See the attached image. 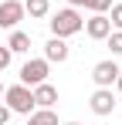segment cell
Returning <instances> with one entry per match:
<instances>
[{
  "label": "cell",
  "mask_w": 122,
  "mask_h": 125,
  "mask_svg": "<svg viewBox=\"0 0 122 125\" xmlns=\"http://www.w3.org/2000/svg\"><path fill=\"white\" fill-rule=\"evenodd\" d=\"M10 115H14V112H10V108H7V105L0 102V125H7V122H10Z\"/></svg>",
  "instance_id": "e0dca14e"
},
{
  "label": "cell",
  "mask_w": 122,
  "mask_h": 125,
  "mask_svg": "<svg viewBox=\"0 0 122 125\" xmlns=\"http://www.w3.org/2000/svg\"><path fill=\"white\" fill-rule=\"evenodd\" d=\"M85 7H88L92 14H105V10L112 7V0H85Z\"/></svg>",
  "instance_id": "9a60e30c"
},
{
  "label": "cell",
  "mask_w": 122,
  "mask_h": 125,
  "mask_svg": "<svg viewBox=\"0 0 122 125\" xmlns=\"http://www.w3.org/2000/svg\"><path fill=\"white\" fill-rule=\"evenodd\" d=\"M3 105L17 115H31L34 112V95H31L27 84H10V88H3Z\"/></svg>",
  "instance_id": "7a4b0ae2"
},
{
  "label": "cell",
  "mask_w": 122,
  "mask_h": 125,
  "mask_svg": "<svg viewBox=\"0 0 122 125\" xmlns=\"http://www.w3.org/2000/svg\"><path fill=\"white\" fill-rule=\"evenodd\" d=\"M27 125H58V115L51 108H34L27 115Z\"/></svg>",
  "instance_id": "8fae6325"
},
{
  "label": "cell",
  "mask_w": 122,
  "mask_h": 125,
  "mask_svg": "<svg viewBox=\"0 0 122 125\" xmlns=\"http://www.w3.org/2000/svg\"><path fill=\"white\" fill-rule=\"evenodd\" d=\"M119 71H122V68L112 61V58H109V61H98L95 68H92V81L98 84V88H112L115 78H119Z\"/></svg>",
  "instance_id": "5b68a950"
},
{
  "label": "cell",
  "mask_w": 122,
  "mask_h": 125,
  "mask_svg": "<svg viewBox=\"0 0 122 125\" xmlns=\"http://www.w3.org/2000/svg\"><path fill=\"white\" fill-rule=\"evenodd\" d=\"M109 31H112V24H109L105 14H92V17L85 21V34H88L92 41H105V37H109Z\"/></svg>",
  "instance_id": "52a82bcc"
},
{
  "label": "cell",
  "mask_w": 122,
  "mask_h": 125,
  "mask_svg": "<svg viewBox=\"0 0 122 125\" xmlns=\"http://www.w3.org/2000/svg\"><path fill=\"white\" fill-rule=\"evenodd\" d=\"M64 125H81V122H64Z\"/></svg>",
  "instance_id": "44dd1931"
},
{
  "label": "cell",
  "mask_w": 122,
  "mask_h": 125,
  "mask_svg": "<svg viewBox=\"0 0 122 125\" xmlns=\"http://www.w3.org/2000/svg\"><path fill=\"white\" fill-rule=\"evenodd\" d=\"M115 91L122 95V71H119V78H115Z\"/></svg>",
  "instance_id": "ac0fdd59"
},
{
  "label": "cell",
  "mask_w": 122,
  "mask_h": 125,
  "mask_svg": "<svg viewBox=\"0 0 122 125\" xmlns=\"http://www.w3.org/2000/svg\"><path fill=\"white\" fill-rule=\"evenodd\" d=\"M7 64H10V47H0V74L7 71Z\"/></svg>",
  "instance_id": "2e32d148"
},
{
  "label": "cell",
  "mask_w": 122,
  "mask_h": 125,
  "mask_svg": "<svg viewBox=\"0 0 122 125\" xmlns=\"http://www.w3.org/2000/svg\"><path fill=\"white\" fill-rule=\"evenodd\" d=\"M105 41H109V51L119 58V54H122V31H109V37H105Z\"/></svg>",
  "instance_id": "4fadbf2b"
},
{
  "label": "cell",
  "mask_w": 122,
  "mask_h": 125,
  "mask_svg": "<svg viewBox=\"0 0 122 125\" xmlns=\"http://www.w3.org/2000/svg\"><path fill=\"white\" fill-rule=\"evenodd\" d=\"M109 10H112V17H109V24H112V31H122V3H112Z\"/></svg>",
  "instance_id": "5bb4252c"
},
{
  "label": "cell",
  "mask_w": 122,
  "mask_h": 125,
  "mask_svg": "<svg viewBox=\"0 0 122 125\" xmlns=\"http://www.w3.org/2000/svg\"><path fill=\"white\" fill-rule=\"evenodd\" d=\"M48 71H51V64L44 61V58H31V61L20 68V84H27V88H34V84L48 81Z\"/></svg>",
  "instance_id": "3957f363"
},
{
  "label": "cell",
  "mask_w": 122,
  "mask_h": 125,
  "mask_svg": "<svg viewBox=\"0 0 122 125\" xmlns=\"http://www.w3.org/2000/svg\"><path fill=\"white\" fill-rule=\"evenodd\" d=\"M48 24H51V37H71V34H78L81 27H85L78 7H64V10H58Z\"/></svg>",
  "instance_id": "6da1fadb"
},
{
  "label": "cell",
  "mask_w": 122,
  "mask_h": 125,
  "mask_svg": "<svg viewBox=\"0 0 122 125\" xmlns=\"http://www.w3.org/2000/svg\"><path fill=\"white\" fill-rule=\"evenodd\" d=\"M68 3H71V7H85V0H68Z\"/></svg>",
  "instance_id": "d6986e66"
},
{
  "label": "cell",
  "mask_w": 122,
  "mask_h": 125,
  "mask_svg": "<svg viewBox=\"0 0 122 125\" xmlns=\"http://www.w3.org/2000/svg\"><path fill=\"white\" fill-rule=\"evenodd\" d=\"M0 95H3V78H0Z\"/></svg>",
  "instance_id": "ffe728a7"
},
{
  "label": "cell",
  "mask_w": 122,
  "mask_h": 125,
  "mask_svg": "<svg viewBox=\"0 0 122 125\" xmlns=\"http://www.w3.org/2000/svg\"><path fill=\"white\" fill-rule=\"evenodd\" d=\"M7 47H10V54H24V51H31V34L14 31V34H10V41H7Z\"/></svg>",
  "instance_id": "30bf717a"
},
{
  "label": "cell",
  "mask_w": 122,
  "mask_h": 125,
  "mask_svg": "<svg viewBox=\"0 0 122 125\" xmlns=\"http://www.w3.org/2000/svg\"><path fill=\"white\" fill-rule=\"evenodd\" d=\"M48 10H51V3H48V0H24V14H31L34 21L48 17Z\"/></svg>",
  "instance_id": "7c38bea8"
},
{
  "label": "cell",
  "mask_w": 122,
  "mask_h": 125,
  "mask_svg": "<svg viewBox=\"0 0 122 125\" xmlns=\"http://www.w3.org/2000/svg\"><path fill=\"white\" fill-rule=\"evenodd\" d=\"M88 108H92L95 115H102V118L112 115V112H115V95H112V88H98V91L88 98Z\"/></svg>",
  "instance_id": "8992f818"
},
{
  "label": "cell",
  "mask_w": 122,
  "mask_h": 125,
  "mask_svg": "<svg viewBox=\"0 0 122 125\" xmlns=\"http://www.w3.org/2000/svg\"><path fill=\"white\" fill-rule=\"evenodd\" d=\"M31 95H34V108H54V102H58V88L48 81H41L31 88Z\"/></svg>",
  "instance_id": "ba28073f"
},
{
  "label": "cell",
  "mask_w": 122,
  "mask_h": 125,
  "mask_svg": "<svg viewBox=\"0 0 122 125\" xmlns=\"http://www.w3.org/2000/svg\"><path fill=\"white\" fill-rule=\"evenodd\" d=\"M24 21V3L20 0H0V31H14Z\"/></svg>",
  "instance_id": "277c9868"
},
{
  "label": "cell",
  "mask_w": 122,
  "mask_h": 125,
  "mask_svg": "<svg viewBox=\"0 0 122 125\" xmlns=\"http://www.w3.org/2000/svg\"><path fill=\"white\" fill-rule=\"evenodd\" d=\"M68 54H71V47H68V41H64V37H51V41L44 44V61H48V64L68 61Z\"/></svg>",
  "instance_id": "9c48e42d"
}]
</instances>
